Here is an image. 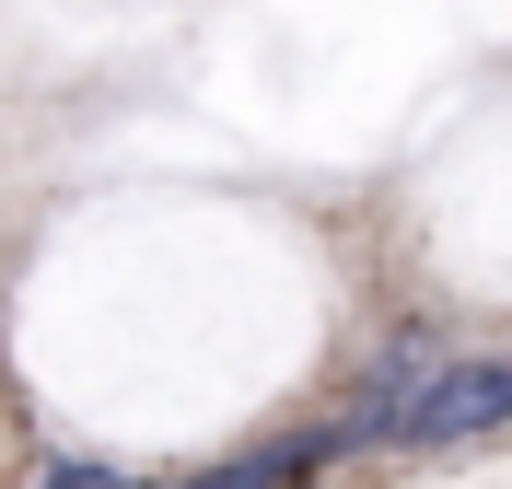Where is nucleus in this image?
Instances as JSON below:
<instances>
[{"label": "nucleus", "mask_w": 512, "mask_h": 489, "mask_svg": "<svg viewBox=\"0 0 512 489\" xmlns=\"http://www.w3.org/2000/svg\"><path fill=\"white\" fill-rule=\"evenodd\" d=\"M512 420V361H454L443 350V373L419 385V408H408V455H454V443H478V431H501Z\"/></svg>", "instance_id": "nucleus-1"}, {"label": "nucleus", "mask_w": 512, "mask_h": 489, "mask_svg": "<svg viewBox=\"0 0 512 489\" xmlns=\"http://www.w3.org/2000/svg\"><path fill=\"white\" fill-rule=\"evenodd\" d=\"M326 455H338V431H268V443H245V455H222V466H198V478H175V489H303Z\"/></svg>", "instance_id": "nucleus-3"}, {"label": "nucleus", "mask_w": 512, "mask_h": 489, "mask_svg": "<svg viewBox=\"0 0 512 489\" xmlns=\"http://www.w3.org/2000/svg\"><path fill=\"white\" fill-rule=\"evenodd\" d=\"M35 489H128L105 455H59V466H35Z\"/></svg>", "instance_id": "nucleus-4"}, {"label": "nucleus", "mask_w": 512, "mask_h": 489, "mask_svg": "<svg viewBox=\"0 0 512 489\" xmlns=\"http://www.w3.org/2000/svg\"><path fill=\"white\" fill-rule=\"evenodd\" d=\"M431 373H443V350H431V338H384V350H373V373H361V396L326 420V431H338V455H373V443H396Z\"/></svg>", "instance_id": "nucleus-2"}]
</instances>
